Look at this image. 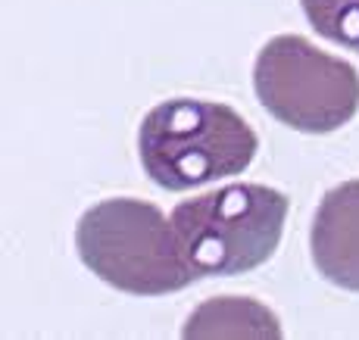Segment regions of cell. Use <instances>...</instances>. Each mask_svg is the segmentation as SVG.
Instances as JSON below:
<instances>
[{
    "label": "cell",
    "instance_id": "cell-1",
    "mask_svg": "<svg viewBox=\"0 0 359 340\" xmlns=\"http://www.w3.org/2000/svg\"><path fill=\"white\" fill-rule=\"evenodd\" d=\"M257 150V131L216 100L175 97L150 109L137 128V156L147 178L175 193L241 175Z\"/></svg>",
    "mask_w": 359,
    "mask_h": 340
},
{
    "label": "cell",
    "instance_id": "cell-5",
    "mask_svg": "<svg viewBox=\"0 0 359 340\" xmlns=\"http://www.w3.org/2000/svg\"><path fill=\"white\" fill-rule=\"evenodd\" d=\"M309 253L322 278L359 294V178L322 197L309 228Z\"/></svg>",
    "mask_w": 359,
    "mask_h": 340
},
{
    "label": "cell",
    "instance_id": "cell-6",
    "mask_svg": "<svg viewBox=\"0 0 359 340\" xmlns=\"http://www.w3.org/2000/svg\"><path fill=\"white\" fill-rule=\"evenodd\" d=\"M184 340L206 337H253V340H281V325L269 306L250 297H216L191 312L182 328Z\"/></svg>",
    "mask_w": 359,
    "mask_h": 340
},
{
    "label": "cell",
    "instance_id": "cell-2",
    "mask_svg": "<svg viewBox=\"0 0 359 340\" xmlns=\"http://www.w3.org/2000/svg\"><path fill=\"white\" fill-rule=\"evenodd\" d=\"M291 200L266 184H229L172 210L184 266L197 278L247 275L281 244Z\"/></svg>",
    "mask_w": 359,
    "mask_h": 340
},
{
    "label": "cell",
    "instance_id": "cell-3",
    "mask_svg": "<svg viewBox=\"0 0 359 340\" xmlns=\"http://www.w3.org/2000/svg\"><path fill=\"white\" fill-rule=\"evenodd\" d=\"M75 247L81 262L122 294L163 297L194 281L178 253L172 222L147 200H100L79 219Z\"/></svg>",
    "mask_w": 359,
    "mask_h": 340
},
{
    "label": "cell",
    "instance_id": "cell-4",
    "mask_svg": "<svg viewBox=\"0 0 359 340\" xmlns=\"http://www.w3.org/2000/svg\"><path fill=\"white\" fill-rule=\"evenodd\" d=\"M253 91L272 119L303 135H331L359 113L356 66L300 34H278L262 44Z\"/></svg>",
    "mask_w": 359,
    "mask_h": 340
},
{
    "label": "cell",
    "instance_id": "cell-7",
    "mask_svg": "<svg viewBox=\"0 0 359 340\" xmlns=\"http://www.w3.org/2000/svg\"><path fill=\"white\" fill-rule=\"evenodd\" d=\"M316 34L359 53V0H300Z\"/></svg>",
    "mask_w": 359,
    "mask_h": 340
}]
</instances>
